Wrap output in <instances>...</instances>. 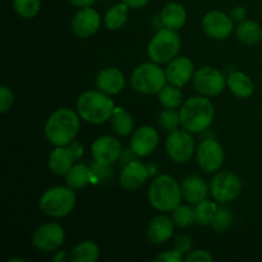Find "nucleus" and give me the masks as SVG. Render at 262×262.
Here are the masks:
<instances>
[{
    "instance_id": "nucleus-1",
    "label": "nucleus",
    "mask_w": 262,
    "mask_h": 262,
    "mask_svg": "<svg viewBox=\"0 0 262 262\" xmlns=\"http://www.w3.org/2000/svg\"><path fill=\"white\" fill-rule=\"evenodd\" d=\"M79 129L78 115L68 107L55 110L49 117L45 135L49 142L55 146H67L74 140Z\"/></svg>"
},
{
    "instance_id": "nucleus-2",
    "label": "nucleus",
    "mask_w": 262,
    "mask_h": 262,
    "mask_svg": "<svg viewBox=\"0 0 262 262\" xmlns=\"http://www.w3.org/2000/svg\"><path fill=\"white\" fill-rule=\"evenodd\" d=\"M215 109L209 99L194 96L187 100L181 107L179 117L184 129L192 133H200L207 129L214 120Z\"/></svg>"
},
{
    "instance_id": "nucleus-3",
    "label": "nucleus",
    "mask_w": 262,
    "mask_h": 262,
    "mask_svg": "<svg viewBox=\"0 0 262 262\" xmlns=\"http://www.w3.org/2000/svg\"><path fill=\"white\" fill-rule=\"evenodd\" d=\"M114 101L101 91H86L78 97L77 112L79 117L92 124H101L113 117Z\"/></svg>"
},
{
    "instance_id": "nucleus-4",
    "label": "nucleus",
    "mask_w": 262,
    "mask_h": 262,
    "mask_svg": "<svg viewBox=\"0 0 262 262\" xmlns=\"http://www.w3.org/2000/svg\"><path fill=\"white\" fill-rule=\"evenodd\" d=\"M182 199V188L170 176H159L148 189L150 204L159 211H173Z\"/></svg>"
},
{
    "instance_id": "nucleus-5",
    "label": "nucleus",
    "mask_w": 262,
    "mask_h": 262,
    "mask_svg": "<svg viewBox=\"0 0 262 262\" xmlns=\"http://www.w3.org/2000/svg\"><path fill=\"white\" fill-rule=\"evenodd\" d=\"M166 74L158 63H143L133 71L130 83L137 92L145 95L159 94L165 87Z\"/></svg>"
},
{
    "instance_id": "nucleus-6",
    "label": "nucleus",
    "mask_w": 262,
    "mask_h": 262,
    "mask_svg": "<svg viewBox=\"0 0 262 262\" xmlns=\"http://www.w3.org/2000/svg\"><path fill=\"white\" fill-rule=\"evenodd\" d=\"M76 205V196L71 187H54L40 199V209L51 217H63L71 214Z\"/></svg>"
},
{
    "instance_id": "nucleus-7",
    "label": "nucleus",
    "mask_w": 262,
    "mask_h": 262,
    "mask_svg": "<svg viewBox=\"0 0 262 262\" xmlns=\"http://www.w3.org/2000/svg\"><path fill=\"white\" fill-rule=\"evenodd\" d=\"M181 49V37L170 28H163L158 31L148 43L147 53L152 61L158 64L169 63L173 60Z\"/></svg>"
},
{
    "instance_id": "nucleus-8",
    "label": "nucleus",
    "mask_w": 262,
    "mask_h": 262,
    "mask_svg": "<svg viewBox=\"0 0 262 262\" xmlns=\"http://www.w3.org/2000/svg\"><path fill=\"white\" fill-rule=\"evenodd\" d=\"M241 189H242V182L239 177L232 171H222L216 174L210 187L215 201L222 204L232 202L233 200L237 199L238 194L241 193Z\"/></svg>"
},
{
    "instance_id": "nucleus-9",
    "label": "nucleus",
    "mask_w": 262,
    "mask_h": 262,
    "mask_svg": "<svg viewBox=\"0 0 262 262\" xmlns=\"http://www.w3.org/2000/svg\"><path fill=\"white\" fill-rule=\"evenodd\" d=\"M168 155L176 163H187L194 154V140L188 130L176 129L170 132L165 143Z\"/></svg>"
},
{
    "instance_id": "nucleus-10",
    "label": "nucleus",
    "mask_w": 262,
    "mask_h": 262,
    "mask_svg": "<svg viewBox=\"0 0 262 262\" xmlns=\"http://www.w3.org/2000/svg\"><path fill=\"white\" fill-rule=\"evenodd\" d=\"M193 84L197 91L205 96H217L225 89V77L217 69L204 67L194 73Z\"/></svg>"
},
{
    "instance_id": "nucleus-11",
    "label": "nucleus",
    "mask_w": 262,
    "mask_h": 262,
    "mask_svg": "<svg viewBox=\"0 0 262 262\" xmlns=\"http://www.w3.org/2000/svg\"><path fill=\"white\" fill-rule=\"evenodd\" d=\"M197 163L206 173L219 170L224 163V151L216 140L204 141L197 148Z\"/></svg>"
},
{
    "instance_id": "nucleus-12",
    "label": "nucleus",
    "mask_w": 262,
    "mask_h": 262,
    "mask_svg": "<svg viewBox=\"0 0 262 262\" xmlns=\"http://www.w3.org/2000/svg\"><path fill=\"white\" fill-rule=\"evenodd\" d=\"M32 243L37 250L45 251V252L58 250L64 243L63 228L55 223L41 225L33 234Z\"/></svg>"
},
{
    "instance_id": "nucleus-13",
    "label": "nucleus",
    "mask_w": 262,
    "mask_h": 262,
    "mask_svg": "<svg viewBox=\"0 0 262 262\" xmlns=\"http://www.w3.org/2000/svg\"><path fill=\"white\" fill-rule=\"evenodd\" d=\"M202 28L210 37L223 40V38L229 37L230 33L233 32V20L225 13L214 10V12L207 13L204 17Z\"/></svg>"
},
{
    "instance_id": "nucleus-14",
    "label": "nucleus",
    "mask_w": 262,
    "mask_h": 262,
    "mask_svg": "<svg viewBox=\"0 0 262 262\" xmlns=\"http://www.w3.org/2000/svg\"><path fill=\"white\" fill-rule=\"evenodd\" d=\"M92 155H94L95 160L100 164V165H110L118 160L122 152V146L118 140L110 136H102V137L97 138L91 146Z\"/></svg>"
},
{
    "instance_id": "nucleus-15",
    "label": "nucleus",
    "mask_w": 262,
    "mask_h": 262,
    "mask_svg": "<svg viewBox=\"0 0 262 262\" xmlns=\"http://www.w3.org/2000/svg\"><path fill=\"white\" fill-rule=\"evenodd\" d=\"M101 18L100 14L92 8H82L72 20V30L78 37H89L97 32Z\"/></svg>"
},
{
    "instance_id": "nucleus-16",
    "label": "nucleus",
    "mask_w": 262,
    "mask_h": 262,
    "mask_svg": "<svg viewBox=\"0 0 262 262\" xmlns=\"http://www.w3.org/2000/svg\"><path fill=\"white\" fill-rule=\"evenodd\" d=\"M159 143V133L150 125L138 128L130 140V150L137 156H147L156 148Z\"/></svg>"
},
{
    "instance_id": "nucleus-17",
    "label": "nucleus",
    "mask_w": 262,
    "mask_h": 262,
    "mask_svg": "<svg viewBox=\"0 0 262 262\" xmlns=\"http://www.w3.org/2000/svg\"><path fill=\"white\" fill-rule=\"evenodd\" d=\"M193 61L186 56L176 58L166 67L165 74L168 81L177 87H183L193 76Z\"/></svg>"
},
{
    "instance_id": "nucleus-18",
    "label": "nucleus",
    "mask_w": 262,
    "mask_h": 262,
    "mask_svg": "<svg viewBox=\"0 0 262 262\" xmlns=\"http://www.w3.org/2000/svg\"><path fill=\"white\" fill-rule=\"evenodd\" d=\"M76 160H78V158L73 145L69 147L58 146L49 156V168L56 176H67Z\"/></svg>"
},
{
    "instance_id": "nucleus-19",
    "label": "nucleus",
    "mask_w": 262,
    "mask_h": 262,
    "mask_svg": "<svg viewBox=\"0 0 262 262\" xmlns=\"http://www.w3.org/2000/svg\"><path fill=\"white\" fill-rule=\"evenodd\" d=\"M124 86V74L117 68H105L96 76V87L106 95L119 94Z\"/></svg>"
},
{
    "instance_id": "nucleus-20",
    "label": "nucleus",
    "mask_w": 262,
    "mask_h": 262,
    "mask_svg": "<svg viewBox=\"0 0 262 262\" xmlns=\"http://www.w3.org/2000/svg\"><path fill=\"white\" fill-rule=\"evenodd\" d=\"M148 177V171L140 161H129L120 173V184L125 189H137L142 186Z\"/></svg>"
},
{
    "instance_id": "nucleus-21",
    "label": "nucleus",
    "mask_w": 262,
    "mask_h": 262,
    "mask_svg": "<svg viewBox=\"0 0 262 262\" xmlns=\"http://www.w3.org/2000/svg\"><path fill=\"white\" fill-rule=\"evenodd\" d=\"M182 194L191 204H199L206 199L209 193L206 182L197 176H189L182 182Z\"/></svg>"
},
{
    "instance_id": "nucleus-22",
    "label": "nucleus",
    "mask_w": 262,
    "mask_h": 262,
    "mask_svg": "<svg viewBox=\"0 0 262 262\" xmlns=\"http://www.w3.org/2000/svg\"><path fill=\"white\" fill-rule=\"evenodd\" d=\"M174 232V224L168 216H155L147 228V238L155 245H160L171 238Z\"/></svg>"
},
{
    "instance_id": "nucleus-23",
    "label": "nucleus",
    "mask_w": 262,
    "mask_h": 262,
    "mask_svg": "<svg viewBox=\"0 0 262 262\" xmlns=\"http://www.w3.org/2000/svg\"><path fill=\"white\" fill-rule=\"evenodd\" d=\"M187 19V13L183 5L178 3H169L164 7L161 12V22L166 28L170 30H179L184 26Z\"/></svg>"
},
{
    "instance_id": "nucleus-24",
    "label": "nucleus",
    "mask_w": 262,
    "mask_h": 262,
    "mask_svg": "<svg viewBox=\"0 0 262 262\" xmlns=\"http://www.w3.org/2000/svg\"><path fill=\"white\" fill-rule=\"evenodd\" d=\"M230 91L239 99H247L253 94V82L250 77L242 72H234L228 77L227 81Z\"/></svg>"
},
{
    "instance_id": "nucleus-25",
    "label": "nucleus",
    "mask_w": 262,
    "mask_h": 262,
    "mask_svg": "<svg viewBox=\"0 0 262 262\" xmlns=\"http://www.w3.org/2000/svg\"><path fill=\"white\" fill-rule=\"evenodd\" d=\"M237 36L247 45H256L262 40V28L255 20H243L238 25Z\"/></svg>"
},
{
    "instance_id": "nucleus-26",
    "label": "nucleus",
    "mask_w": 262,
    "mask_h": 262,
    "mask_svg": "<svg viewBox=\"0 0 262 262\" xmlns=\"http://www.w3.org/2000/svg\"><path fill=\"white\" fill-rule=\"evenodd\" d=\"M91 169L84 164H77L72 166L71 170L67 173V184L72 189L83 188L91 182Z\"/></svg>"
},
{
    "instance_id": "nucleus-27",
    "label": "nucleus",
    "mask_w": 262,
    "mask_h": 262,
    "mask_svg": "<svg viewBox=\"0 0 262 262\" xmlns=\"http://www.w3.org/2000/svg\"><path fill=\"white\" fill-rule=\"evenodd\" d=\"M128 19V5L124 2L110 8L105 14V25L109 30H120Z\"/></svg>"
},
{
    "instance_id": "nucleus-28",
    "label": "nucleus",
    "mask_w": 262,
    "mask_h": 262,
    "mask_svg": "<svg viewBox=\"0 0 262 262\" xmlns=\"http://www.w3.org/2000/svg\"><path fill=\"white\" fill-rule=\"evenodd\" d=\"M112 118V127L114 128V130L118 135L125 137V136L132 133L135 122H133V118L129 113L123 110L122 107H117Z\"/></svg>"
},
{
    "instance_id": "nucleus-29",
    "label": "nucleus",
    "mask_w": 262,
    "mask_h": 262,
    "mask_svg": "<svg viewBox=\"0 0 262 262\" xmlns=\"http://www.w3.org/2000/svg\"><path fill=\"white\" fill-rule=\"evenodd\" d=\"M100 255L99 247L94 242H83L76 246L71 253V260L74 262H95Z\"/></svg>"
},
{
    "instance_id": "nucleus-30",
    "label": "nucleus",
    "mask_w": 262,
    "mask_h": 262,
    "mask_svg": "<svg viewBox=\"0 0 262 262\" xmlns=\"http://www.w3.org/2000/svg\"><path fill=\"white\" fill-rule=\"evenodd\" d=\"M217 209L216 204L212 201H204L199 202L194 209V216H196V222L201 225H211L212 220H214L215 215H216Z\"/></svg>"
},
{
    "instance_id": "nucleus-31",
    "label": "nucleus",
    "mask_w": 262,
    "mask_h": 262,
    "mask_svg": "<svg viewBox=\"0 0 262 262\" xmlns=\"http://www.w3.org/2000/svg\"><path fill=\"white\" fill-rule=\"evenodd\" d=\"M159 100L161 104L168 109H174L178 107L183 101V95H182L181 90L177 86H168L164 87L160 92H159Z\"/></svg>"
},
{
    "instance_id": "nucleus-32",
    "label": "nucleus",
    "mask_w": 262,
    "mask_h": 262,
    "mask_svg": "<svg viewBox=\"0 0 262 262\" xmlns=\"http://www.w3.org/2000/svg\"><path fill=\"white\" fill-rule=\"evenodd\" d=\"M14 9L23 18H32L40 12L41 0H14Z\"/></svg>"
},
{
    "instance_id": "nucleus-33",
    "label": "nucleus",
    "mask_w": 262,
    "mask_h": 262,
    "mask_svg": "<svg viewBox=\"0 0 262 262\" xmlns=\"http://www.w3.org/2000/svg\"><path fill=\"white\" fill-rule=\"evenodd\" d=\"M173 220L178 227H189V225L196 220L194 210L191 209L189 206H181V205H178V206L173 210Z\"/></svg>"
},
{
    "instance_id": "nucleus-34",
    "label": "nucleus",
    "mask_w": 262,
    "mask_h": 262,
    "mask_svg": "<svg viewBox=\"0 0 262 262\" xmlns=\"http://www.w3.org/2000/svg\"><path fill=\"white\" fill-rule=\"evenodd\" d=\"M233 223V214L229 209L225 207H220L217 209L216 215H215L214 220H212L211 225L214 228L215 232L223 233L232 225Z\"/></svg>"
},
{
    "instance_id": "nucleus-35",
    "label": "nucleus",
    "mask_w": 262,
    "mask_h": 262,
    "mask_svg": "<svg viewBox=\"0 0 262 262\" xmlns=\"http://www.w3.org/2000/svg\"><path fill=\"white\" fill-rule=\"evenodd\" d=\"M159 124L164 129L169 130V132H173V130L178 129V125L181 124V117H179L178 113H176L171 109L163 110L160 113V115H159Z\"/></svg>"
},
{
    "instance_id": "nucleus-36",
    "label": "nucleus",
    "mask_w": 262,
    "mask_h": 262,
    "mask_svg": "<svg viewBox=\"0 0 262 262\" xmlns=\"http://www.w3.org/2000/svg\"><path fill=\"white\" fill-rule=\"evenodd\" d=\"M13 101H14L13 92L7 86H2L0 89V112L7 113L12 107Z\"/></svg>"
},
{
    "instance_id": "nucleus-37",
    "label": "nucleus",
    "mask_w": 262,
    "mask_h": 262,
    "mask_svg": "<svg viewBox=\"0 0 262 262\" xmlns=\"http://www.w3.org/2000/svg\"><path fill=\"white\" fill-rule=\"evenodd\" d=\"M187 262H211L212 256L210 252L204 250H197L193 252H189L186 257Z\"/></svg>"
},
{
    "instance_id": "nucleus-38",
    "label": "nucleus",
    "mask_w": 262,
    "mask_h": 262,
    "mask_svg": "<svg viewBox=\"0 0 262 262\" xmlns=\"http://www.w3.org/2000/svg\"><path fill=\"white\" fill-rule=\"evenodd\" d=\"M176 250L178 251L179 253L184 255V253L188 252L192 247V239L188 237V235H179V237L176 238Z\"/></svg>"
},
{
    "instance_id": "nucleus-39",
    "label": "nucleus",
    "mask_w": 262,
    "mask_h": 262,
    "mask_svg": "<svg viewBox=\"0 0 262 262\" xmlns=\"http://www.w3.org/2000/svg\"><path fill=\"white\" fill-rule=\"evenodd\" d=\"M182 253H179L178 251H168L165 253H161L158 257L155 258L156 262H181L182 261Z\"/></svg>"
},
{
    "instance_id": "nucleus-40",
    "label": "nucleus",
    "mask_w": 262,
    "mask_h": 262,
    "mask_svg": "<svg viewBox=\"0 0 262 262\" xmlns=\"http://www.w3.org/2000/svg\"><path fill=\"white\" fill-rule=\"evenodd\" d=\"M71 4H73L74 7L78 8H89L91 5H94L96 3V0H69Z\"/></svg>"
},
{
    "instance_id": "nucleus-41",
    "label": "nucleus",
    "mask_w": 262,
    "mask_h": 262,
    "mask_svg": "<svg viewBox=\"0 0 262 262\" xmlns=\"http://www.w3.org/2000/svg\"><path fill=\"white\" fill-rule=\"evenodd\" d=\"M128 7L135 8V9H138V8H142L147 4L150 0H123Z\"/></svg>"
},
{
    "instance_id": "nucleus-42",
    "label": "nucleus",
    "mask_w": 262,
    "mask_h": 262,
    "mask_svg": "<svg viewBox=\"0 0 262 262\" xmlns=\"http://www.w3.org/2000/svg\"><path fill=\"white\" fill-rule=\"evenodd\" d=\"M232 15H233V18H234V19H237V20L243 19V17L246 15V10L243 9V8H237L235 10H233Z\"/></svg>"
},
{
    "instance_id": "nucleus-43",
    "label": "nucleus",
    "mask_w": 262,
    "mask_h": 262,
    "mask_svg": "<svg viewBox=\"0 0 262 262\" xmlns=\"http://www.w3.org/2000/svg\"><path fill=\"white\" fill-rule=\"evenodd\" d=\"M64 257H66V252H60V253H59V255L55 257V261L64 260Z\"/></svg>"
}]
</instances>
